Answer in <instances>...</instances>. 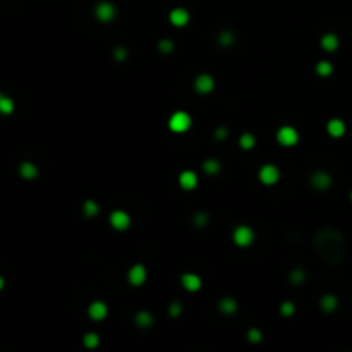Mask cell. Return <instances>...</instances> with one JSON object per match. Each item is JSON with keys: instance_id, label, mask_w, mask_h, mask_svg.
Listing matches in <instances>:
<instances>
[{"instance_id": "obj_21", "label": "cell", "mask_w": 352, "mask_h": 352, "mask_svg": "<svg viewBox=\"0 0 352 352\" xmlns=\"http://www.w3.org/2000/svg\"><path fill=\"white\" fill-rule=\"evenodd\" d=\"M134 322L139 328H150L153 325V316L150 315L148 311H139L136 316H134Z\"/></svg>"}, {"instance_id": "obj_26", "label": "cell", "mask_w": 352, "mask_h": 352, "mask_svg": "<svg viewBox=\"0 0 352 352\" xmlns=\"http://www.w3.org/2000/svg\"><path fill=\"white\" fill-rule=\"evenodd\" d=\"M239 145H241L242 150H253L254 145H256V138L251 133H244L241 136V139H239Z\"/></svg>"}, {"instance_id": "obj_23", "label": "cell", "mask_w": 352, "mask_h": 352, "mask_svg": "<svg viewBox=\"0 0 352 352\" xmlns=\"http://www.w3.org/2000/svg\"><path fill=\"white\" fill-rule=\"evenodd\" d=\"M83 344L86 349H96V347L100 346V337L98 334H95V332H90V334H86L83 337Z\"/></svg>"}, {"instance_id": "obj_8", "label": "cell", "mask_w": 352, "mask_h": 352, "mask_svg": "<svg viewBox=\"0 0 352 352\" xmlns=\"http://www.w3.org/2000/svg\"><path fill=\"white\" fill-rule=\"evenodd\" d=\"M110 225L114 227L115 230H127L131 225V218L126 211L122 210H115L110 213Z\"/></svg>"}, {"instance_id": "obj_9", "label": "cell", "mask_w": 352, "mask_h": 352, "mask_svg": "<svg viewBox=\"0 0 352 352\" xmlns=\"http://www.w3.org/2000/svg\"><path fill=\"white\" fill-rule=\"evenodd\" d=\"M215 88V81L210 74H199L194 81V90L201 93V95H206V93H211Z\"/></svg>"}, {"instance_id": "obj_15", "label": "cell", "mask_w": 352, "mask_h": 352, "mask_svg": "<svg viewBox=\"0 0 352 352\" xmlns=\"http://www.w3.org/2000/svg\"><path fill=\"white\" fill-rule=\"evenodd\" d=\"M327 131L332 138H342L346 134V124H344V121H340V119H332L327 124Z\"/></svg>"}, {"instance_id": "obj_16", "label": "cell", "mask_w": 352, "mask_h": 352, "mask_svg": "<svg viewBox=\"0 0 352 352\" xmlns=\"http://www.w3.org/2000/svg\"><path fill=\"white\" fill-rule=\"evenodd\" d=\"M19 176L26 180H31V179H36L38 177V167L31 162H22L19 165Z\"/></svg>"}, {"instance_id": "obj_28", "label": "cell", "mask_w": 352, "mask_h": 352, "mask_svg": "<svg viewBox=\"0 0 352 352\" xmlns=\"http://www.w3.org/2000/svg\"><path fill=\"white\" fill-rule=\"evenodd\" d=\"M234 40H235L234 33L229 31V29L222 31V33L218 34V43L222 45V46H230L232 43H234Z\"/></svg>"}, {"instance_id": "obj_19", "label": "cell", "mask_w": 352, "mask_h": 352, "mask_svg": "<svg viewBox=\"0 0 352 352\" xmlns=\"http://www.w3.org/2000/svg\"><path fill=\"white\" fill-rule=\"evenodd\" d=\"M320 306H322V309H323L325 313H334L335 309H337V306H339L337 296H334V294H327V296H323Z\"/></svg>"}, {"instance_id": "obj_32", "label": "cell", "mask_w": 352, "mask_h": 352, "mask_svg": "<svg viewBox=\"0 0 352 352\" xmlns=\"http://www.w3.org/2000/svg\"><path fill=\"white\" fill-rule=\"evenodd\" d=\"M294 311H296V306L292 303H284L280 306V315L282 316H292Z\"/></svg>"}, {"instance_id": "obj_14", "label": "cell", "mask_w": 352, "mask_h": 352, "mask_svg": "<svg viewBox=\"0 0 352 352\" xmlns=\"http://www.w3.org/2000/svg\"><path fill=\"white\" fill-rule=\"evenodd\" d=\"M179 184L185 191H191V189H194L198 185V176L192 170H184L179 176Z\"/></svg>"}, {"instance_id": "obj_34", "label": "cell", "mask_w": 352, "mask_h": 352, "mask_svg": "<svg viewBox=\"0 0 352 352\" xmlns=\"http://www.w3.org/2000/svg\"><path fill=\"white\" fill-rule=\"evenodd\" d=\"M114 57H115V60H119V62L126 60L127 59V50L124 48V46H117V48L114 50Z\"/></svg>"}, {"instance_id": "obj_18", "label": "cell", "mask_w": 352, "mask_h": 352, "mask_svg": "<svg viewBox=\"0 0 352 352\" xmlns=\"http://www.w3.org/2000/svg\"><path fill=\"white\" fill-rule=\"evenodd\" d=\"M218 309L227 316L234 315V313L237 311V301L232 299V297H223V299L218 303Z\"/></svg>"}, {"instance_id": "obj_1", "label": "cell", "mask_w": 352, "mask_h": 352, "mask_svg": "<svg viewBox=\"0 0 352 352\" xmlns=\"http://www.w3.org/2000/svg\"><path fill=\"white\" fill-rule=\"evenodd\" d=\"M313 247L327 265H337L346 258V237L337 229H322L313 237Z\"/></svg>"}, {"instance_id": "obj_7", "label": "cell", "mask_w": 352, "mask_h": 352, "mask_svg": "<svg viewBox=\"0 0 352 352\" xmlns=\"http://www.w3.org/2000/svg\"><path fill=\"white\" fill-rule=\"evenodd\" d=\"M311 185L318 191H327L332 185V176L325 170H316L311 176Z\"/></svg>"}, {"instance_id": "obj_37", "label": "cell", "mask_w": 352, "mask_h": 352, "mask_svg": "<svg viewBox=\"0 0 352 352\" xmlns=\"http://www.w3.org/2000/svg\"><path fill=\"white\" fill-rule=\"evenodd\" d=\"M351 201H352V192H351Z\"/></svg>"}, {"instance_id": "obj_36", "label": "cell", "mask_w": 352, "mask_h": 352, "mask_svg": "<svg viewBox=\"0 0 352 352\" xmlns=\"http://www.w3.org/2000/svg\"><path fill=\"white\" fill-rule=\"evenodd\" d=\"M3 285H5V280H3V277L0 275V291L3 289Z\"/></svg>"}, {"instance_id": "obj_3", "label": "cell", "mask_w": 352, "mask_h": 352, "mask_svg": "<svg viewBox=\"0 0 352 352\" xmlns=\"http://www.w3.org/2000/svg\"><path fill=\"white\" fill-rule=\"evenodd\" d=\"M232 239H234V242L239 247H247V246L253 244L254 232H253L251 227H247V225H239L237 229L234 230V234H232Z\"/></svg>"}, {"instance_id": "obj_31", "label": "cell", "mask_w": 352, "mask_h": 352, "mask_svg": "<svg viewBox=\"0 0 352 352\" xmlns=\"http://www.w3.org/2000/svg\"><path fill=\"white\" fill-rule=\"evenodd\" d=\"M192 222H194L196 227H204L208 223V215L203 213V211H199V213H196L192 216Z\"/></svg>"}, {"instance_id": "obj_27", "label": "cell", "mask_w": 352, "mask_h": 352, "mask_svg": "<svg viewBox=\"0 0 352 352\" xmlns=\"http://www.w3.org/2000/svg\"><path fill=\"white\" fill-rule=\"evenodd\" d=\"M203 170L208 174V176H216V174L220 172V164L213 158H210V160H206L203 164Z\"/></svg>"}, {"instance_id": "obj_24", "label": "cell", "mask_w": 352, "mask_h": 352, "mask_svg": "<svg viewBox=\"0 0 352 352\" xmlns=\"http://www.w3.org/2000/svg\"><path fill=\"white\" fill-rule=\"evenodd\" d=\"M334 72V65L330 64V62H327V60H322V62H318L316 64V74L318 76H322V77H328Z\"/></svg>"}, {"instance_id": "obj_17", "label": "cell", "mask_w": 352, "mask_h": 352, "mask_svg": "<svg viewBox=\"0 0 352 352\" xmlns=\"http://www.w3.org/2000/svg\"><path fill=\"white\" fill-rule=\"evenodd\" d=\"M339 45H340V41H339V36L335 33H327L322 38V46H323V50H327V52H335V50L339 48Z\"/></svg>"}, {"instance_id": "obj_20", "label": "cell", "mask_w": 352, "mask_h": 352, "mask_svg": "<svg viewBox=\"0 0 352 352\" xmlns=\"http://www.w3.org/2000/svg\"><path fill=\"white\" fill-rule=\"evenodd\" d=\"M12 112H14V100L10 96H7L5 93L0 91V114L10 115Z\"/></svg>"}, {"instance_id": "obj_33", "label": "cell", "mask_w": 352, "mask_h": 352, "mask_svg": "<svg viewBox=\"0 0 352 352\" xmlns=\"http://www.w3.org/2000/svg\"><path fill=\"white\" fill-rule=\"evenodd\" d=\"M180 313H182V304H180V303H172V304H170L169 315L172 316V318H177Z\"/></svg>"}, {"instance_id": "obj_30", "label": "cell", "mask_w": 352, "mask_h": 352, "mask_svg": "<svg viewBox=\"0 0 352 352\" xmlns=\"http://www.w3.org/2000/svg\"><path fill=\"white\" fill-rule=\"evenodd\" d=\"M247 340H249L251 344H260L263 340V334L258 328H251V330L247 332Z\"/></svg>"}, {"instance_id": "obj_29", "label": "cell", "mask_w": 352, "mask_h": 352, "mask_svg": "<svg viewBox=\"0 0 352 352\" xmlns=\"http://www.w3.org/2000/svg\"><path fill=\"white\" fill-rule=\"evenodd\" d=\"M158 50H160L162 53H172L174 50H176V45H174L172 40H162L160 43H158Z\"/></svg>"}, {"instance_id": "obj_35", "label": "cell", "mask_w": 352, "mask_h": 352, "mask_svg": "<svg viewBox=\"0 0 352 352\" xmlns=\"http://www.w3.org/2000/svg\"><path fill=\"white\" fill-rule=\"evenodd\" d=\"M227 136H229V133H227V127H218V129L215 131V138L218 139V141H222V139H225Z\"/></svg>"}, {"instance_id": "obj_22", "label": "cell", "mask_w": 352, "mask_h": 352, "mask_svg": "<svg viewBox=\"0 0 352 352\" xmlns=\"http://www.w3.org/2000/svg\"><path fill=\"white\" fill-rule=\"evenodd\" d=\"M83 210H84V215H86L88 218H93V216H96V215L100 213V206H98V203H96V201H93V199L84 201Z\"/></svg>"}, {"instance_id": "obj_2", "label": "cell", "mask_w": 352, "mask_h": 352, "mask_svg": "<svg viewBox=\"0 0 352 352\" xmlns=\"http://www.w3.org/2000/svg\"><path fill=\"white\" fill-rule=\"evenodd\" d=\"M191 124H192L191 115L185 114V112H182V110L176 112V114L169 119V127H170V131H174V133H185V131L191 127Z\"/></svg>"}, {"instance_id": "obj_25", "label": "cell", "mask_w": 352, "mask_h": 352, "mask_svg": "<svg viewBox=\"0 0 352 352\" xmlns=\"http://www.w3.org/2000/svg\"><path fill=\"white\" fill-rule=\"evenodd\" d=\"M289 280L294 285H301L304 280H306V273H304L303 268H294L291 273H289Z\"/></svg>"}, {"instance_id": "obj_5", "label": "cell", "mask_w": 352, "mask_h": 352, "mask_svg": "<svg viewBox=\"0 0 352 352\" xmlns=\"http://www.w3.org/2000/svg\"><path fill=\"white\" fill-rule=\"evenodd\" d=\"M277 141L280 143L282 146H294V145H297V141H299V133L291 126H284L278 129Z\"/></svg>"}, {"instance_id": "obj_13", "label": "cell", "mask_w": 352, "mask_h": 352, "mask_svg": "<svg viewBox=\"0 0 352 352\" xmlns=\"http://www.w3.org/2000/svg\"><path fill=\"white\" fill-rule=\"evenodd\" d=\"M180 284H182V287L185 289V291L196 292L201 289L203 282H201V278L196 275V273H184L182 278H180Z\"/></svg>"}, {"instance_id": "obj_6", "label": "cell", "mask_w": 352, "mask_h": 352, "mask_svg": "<svg viewBox=\"0 0 352 352\" xmlns=\"http://www.w3.org/2000/svg\"><path fill=\"white\" fill-rule=\"evenodd\" d=\"M260 180L266 185H273L278 182L280 179V170H278L275 165H263L260 169Z\"/></svg>"}, {"instance_id": "obj_11", "label": "cell", "mask_w": 352, "mask_h": 352, "mask_svg": "<svg viewBox=\"0 0 352 352\" xmlns=\"http://www.w3.org/2000/svg\"><path fill=\"white\" fill-rule=\"evenodd\" d=\"M88 315H90L91 320H95V322H100V320H105L107 315H108V308L105 303H102V301H95V303L90 304V308H88Z\"/></svg>"}, {"instance_id": "obj_4", "label": "cell", "mask_w": 352, "mask_h": 352, "mask_svg": "<svg viewBox=\"0 0 352 352\" xmlns=\"http://www.w3.org/2000/svg\"><path fill=\"white\" fill-rule=\"evenodd\" d=\"M95 15L100 22H110L115 17V5L108 0L98 2L95 7Z\"/></svg>"}, {"instance_id": "obj_10", "label": "cell", "mask_w": 352, "mask_h": 352, "mask_svg": "<svg viewBox=\"0 0 352 352\" xmlns=\"http://www.w3.org/2000/svg\"><path fill=\"white\" fill-rule=\"evenodd\" d=\"M129 284L134 285V287H139L146 282V268L143 265H134L133 268L129 270Z\"/></svg>"}, {"instance_id": "obj_12", "label": "cell", "mask_w": 352, "mask_h": 352, "mask_svg": "<svg viewBox=\"0 0 352 352\" xmlns=\"http://www.w3.org/2000/svg\"><path fill=\"white\" fill-rule=\"evenodd\" d=\"M189 12L182 7H177V9H172V12L169 14V19L170 22H172L174 26H177V28H184L185 24L189 22Z\"/></svg>"}]
</instances>
